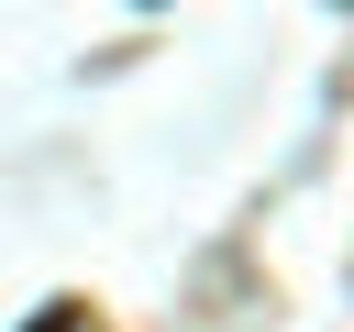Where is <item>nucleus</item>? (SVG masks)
Masks as SVG:
<instances>
[]
</instances>
